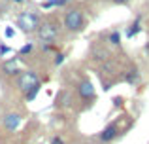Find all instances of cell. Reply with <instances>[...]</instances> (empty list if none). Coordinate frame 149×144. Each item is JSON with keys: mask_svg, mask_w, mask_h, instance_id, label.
Returning <instances> with one entry per match:
<instances>
[{"mask_svg": "<svg viewBox=\"0 0 149 144\" xmlns=\"http://www.w3.org/2000/svg\"><path fill=\"white\" fill-rule=\"evenodd\" d=\"M62 63H64V53H57V55H55V65L58 67V65H62Z\"/></svg>", "mask_w": 149, "mask_h": 144, "instance_id": "14", "label": "cell"}, {"mask_svg": "<svg viewBox=\"0 0 149 144\" xmlns=\"http://www.w3.org/2000/svg\"><path fill=\"white\" fill-rule=\"evenodd\" d=\"M113 2H115V4H127L128 0H113Z\"/></svg>", "mask_w": 149, "mask_h": 144, "instance_id": "17", "label": "cell"}, {"mask_svg": "<svg viewBox=\"0 0 149 144\" xmlns=\"http://www.w3.org/2000/svg\"><path fill=\"white\" fill-rule=\"evenodd\" d=\"M140 80V72H138V68H130V70H128L127 74H125V81H127V84H136V81Z\"/></svg>", "mask_w": 149, "mask_h": 144, "instance_id": "9", "label": "cell"}, {"mask_svg": "<svg viewBox=\"0 0 149 144\" xmlns=\"http://www.w3.org/2000/svg\"><path fill=\"white\" fill-rule=\"evenodd\" d=\"M138 32H140V19H136V21L130 25V29L127 30V36H128V38H132V36H136Z\"/></svg>", "mask_w": 149, "mask_h": 144, "instance_id": "10", "label": "cell"}, {"mask_svg": "<svg viewBox=\"0 0 149 144\" xmlns=\"http://www.w3.org/2000/svg\"><path fill=\"white\" fill-rule=\"evenodd\" d=\"M36 32H38V38L42 40V44L44 42H55L61 34V27H58L57 21H44L38 27Z\"/></svg>", "mask_w": 149, "mask_h": 144, "instance_id": "1", "label": "cell"}, {"mask_svg": "<svg viewBox=\"0 0 149 144\" xmlns=\"http://www.w3.org/2000/svg\"><path fill=\"white\" fill-rule=\"evenodd\" d=\"M117 137H119V125H117V123H109V125L104 127V131L100 133V140L104 142V144L115 140Z\"/></svg>", "mask_w": 149, "mask_h": 144, "instance_id": "6", "label": "cell"}, {"mask_svg": "<svg viewBox=\"0 0 149 144\" xmlns=\"http://www.w3.org/2000/svg\"><path fill=\"white\" fill-rule=\"evenodd\" d=\"M146 51H147V55H149V42L146 44Z\"/></svg>", "mask_w": 149, "mask_h": 144, "instance_id": "18", "label": "cell"}, {"mask_svg": "<svg viewBox=\"0 0 149 144\" xmlns=\"http://www.w3.org/2000/svg\"><path fill=\"white\" fill-rule=\"evenodd\" d=\"M30 51H32V44H25L21 49H19V53H21V55H26V53H30Z\"/></svg>", "mask_w": 149, "mask_h": 144, "instance_id": "13", "label": "cell"}, {"mask_svg": "<svg viewBox=\"0 0 149 144\" xmlns=\"http://www.w3.org/2000/svg\"><path fill=\"white\" fill-rule=\"evenodd\" d=\"M15 2H23V0H15Z\"/></svg>", "mask_w": 149, "mask_h": 144, "instance_id": "19", "label": "cell"}, {"mask_svg": "<svg viewBox=\"0 0 149 144\" xmlns=\"http://www.w3.org/2000/svg\"><path fill=\"white\" fill-rule=\"evenodd\" d=\"M83 11L77 10V8H74V10H68L64 15V27L68 30H72V32H77V30L83 29Z\"/></svg>", "mask_w": 149, "mask_h": 144, "instance_id": "3", "label": "cell"}, {"mask_svg": "<svg viewBox=\"0 0 149 144\" xmlns=\"http://www.w3.org/2000/svg\"><path fill=\"white\" fill-rule=\"evenodd\" d=\"M4 34H6V38H11V36H13V34H15V30L11 29V27H8V29L4 30Z\"/></svg>", "mask_w": 149, "mask_h": 144, "instance_id": "15", "label": "cell"}, {"mask_svg": "<svg viewBox=\"0 0 149 144\" xmlns=\"http://www.w3.org/2000/svg\"><path fill=\"white\" fill-rule=\"evenodd\" d=\"M51 144H64V140H62L61 137H53L51 138Z\"/></svg>", "mask_w": 149, "mask_h": 144, "instance_id": "16", "label": "cell"}, {"mask_svg": "<svg viewBox=\"0 0 149 144\" xmlns=\"http://www.w3.org/2000/svg\"><path fill=\"white\" fill-rule=\"evenodd\" d=\"M19 125H21V116L19 114H8L4 118V127L8 131H17Z\"/></svg>", "mask_w": 149, "mask_h": 144, "instance_id": "7", "label": "cell"}, {"mask_svg": "<svg viewBox=\"0 0 149 144\" xmlns=\"http://www.w3.org/2000/svg\"><path fill=\"white\" fill-rule=\"evenodd\" d=\"M17 27H21L23 32H36L40 27V19L32 11H21L17 17Z\"/></svg>", "mask_w": 149, "mask_h": 144, "instance_id": "2", "label": "cell"}, {"mask_svg": "<svg viewBox=\"0 0 149 144\" xmlns=\"http://www.w3.org/2000/svg\"><path fill=\"white\" fill-rule=\"evenodd\" d=\"M77 95L83 100H93L95 99V87L89 80H81L79 85H77Z\"/></svg>", "mask_w": 149, "mask_h": 144, "instance_id": "5", "label": "cell"}, {"mask_svg": "<svg viewBox=\"0 0 149 144\" xmlns=\"http://www.w3.org/2000/svg\"><path fill=\"white\" fill-rule=\"evenodd\" d=\"M40 84V78H38V74L34 72V70H26V72H23L21 76H19V81H17V85H19V89L21 91H30L32 87H36V85Z\"/></svg>", "mask_w": 149, "mask_h": 144, "instance_id": "4", "label": "cell"}, {"mask_svg": "<svg viewBox=\"0 0 149 144\" xmlns=\"http://www.w3.org/2000/svg\"><path fill=\"white\" fill-rule=\"evenodd\" d=\"M38 91H40V84H38L36 87H32V89H30V91H26V93H25V95H26V100H32L34 97L38 95Z\"/></svg>", "mask_w": 149, "mask_h": 144, "instance_id": "12", "label": "cell"}, {"mask_svg": "<svg viewBox=\"0 0 149 144\" xmlns=\"http://www.w3.org/2000/svg\"><path fill=\"white\" fill-rule=\"evenodd\" d=\"M109 44H113V46H117V44H121V34H119V30H113L111 34H109Z\"/></svg>", "mask_w": 149, "mask_h": 144, "instance_id": "11", "label": "cell"}, {"mask_svg": "<svg viewBox=\"0 0 149 144\" xmlns=\"http://www.w3.org/2000/svg\"><path fill=\"white\" fill-rule=\"evenodd\" d=\"M4 72L8 74V76H15V74L19 72V67H17V61L15 59H10L4 63Z\"/></svg>", "mask_w": 149, "mask_h": 144, "instance_id": "8", "label": "cell"}]
</instances>
